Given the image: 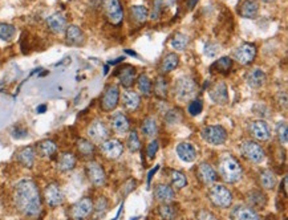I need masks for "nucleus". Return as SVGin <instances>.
<instances>
[{
  "mask_svg": "<svg viewBox=\"0 0 288 220\" xmlns=\"http://www.w3.org/2000/svg\"><path fill=\"white\" fill-rule=\"evenodd\" d=\"M13 202L16 210L22 215L30 216V218L40 215L43 208L39 187L31 179H23L15 186Z\"/></svg>",
  "mask_w": 288,
  "mask_h": 220,
  "instance_id": "1",
  "label": "nucleus"
},
{
  "mask_svg": "<svg viewBox=\"0 0 288 220\" xmlns=\"http://www.w3.org/2000/svg\"><path fill=\"white\" fill-rule=\"evenodd\" d=\"M189 44H190L189 36L184 35V33H181V32H177V33L173 36V39H171V47H173V49H175V51H185V49L189 47Z\"/></svg>",
  "mask_w": 288,
  "mask_h": 220,
  "instance_id": "42",
  "label": "nucleus"
},
{
  "mask_svg": "<svg viewBox=\"0 0 288 220\" xmlns=\"http://www.w3.org/2000/svg\"><path fill=\"white\" fill-rule=\"evenodd\" d=\"M135 68L131 65H123V68L117 70V78L124 88H130L135 82Z\"/></svg>",
  "mask_w": 288,
  "mask_h": 220,
  "instance_id": "25",
  "label": "nucleus"
},
{
  "mask_svg": "<svg viewBox=\"0 0 288 220\" xmlns=\"http://www.w3.org/2000/svg\"><path fill=\"white\" fill-rule=\"evenodd\" d=\"M92 214L93 202L92 199L88 198V196L77 200L70 207V218H73V219H85V218H89Z\"/></svg>",
  "mask_w": 288,
  "mask_h": 220,
  "instance_id": "14",
  "label": "nucleus"
},
{
  "mask_svg": "<svg viewBox=\"0 0 288 220\" xmlns=\"http://www.w3.org/2000/svg\"><path fill=\"white\" fill-rule=\"evenodd\" d=\"M87 134L93 143H101L109 138L110 130L102 120H95L88 127Z\"/></svg>",
  "mask_w": 288,
  "mask_h": 220,
  "instance_id": "10",
  "label": "nucleus"
},
{
  "mask_svg": "<svg viewBox=\"0 0 288 220\" xmlns=\"http://www.w3.org/2000/svg\"><path fill=\"white\" fill-rule=\"evenodd\" d=\"M47 27L48 30L55 33V35H60L63 32H65L66 28V18L60 12L52 13L48 19H47Z\"/></svg>",
  "mask_w": 288,
  "mask_h": 220,
  "instance_id": "23",
  "label": "nucleus"
},
{
  "mask_svg": "<svg viewBox=\"0 0 288 220\" xmlns=\"http://www.w3.org/2000/svg\"><path fill=\"white\" fill-rule=\"evenodd\" d=\"M209 97L211 98V101L215 102L217 105L228 104L230 97H228V89H227L226 84L223 81L215 82L214 85L210 88Z\"/></svg>",
  "mask_w": 288,
  "mask_h": 220,
  "instance_id": "17",
  "label": "nucleus"
},
{
  "mask_svg": "<svg viewBox=\"0 0 288 220\" xmlns=\"http://www.w3.org/2000/svg\"><path fill=\"white\" fill-rule=\"evenodd\" d=\"M287 177H284V179H283V192H284V195H287Z\"/></svg>",
  "mask_w": 288,
  "mask_h": 220,
  "instance_id": "55",
  "label": "nucleus"
},
{
  "mask_svg": "<svg viewBox=\"0 0 288 220\" xmlns=\"http://www.w3.org/2000/svg\"><path fill=\"white\" fill-rule=\"evenodd\" d=\"M45 110H47V106H45V105H41V106L37 108V113H43L45 112Z\"/></svg>",
  "mask_w": 288,
  "mask_h": 220,
  "instance_id": "57",
  "label": "nucleus"
},
{
  "mask_svg": "<svg viewBox=\"0 0 288 220\" xmlns=\"http://www.w3.org/2000/svg\"><path fill=\"white\" fill-rule=\"evenodd\" d=\"M240 156L251 163H262L266 159V151L260 143L254 139H246L239 145Z\"/></svg>",
  "mask_w": 288,
  "mask_h": 220,
  "instance_id": "4",
  "label": "nucleus"
},
{
  "mask_svg": "<svg viewBox=\"0 0 288 220\" xmlns=\"http://www.w3.org/2000/svg\"><path fill=\"white\" fill-rule=\"evenodd\" d=\"M202 139L213 146H219L227 141L226 129L221 125H210L205 126L201 131Z\"/></svg>",
  "mask_w": 288,
  "mask_h": 220,
  "instance_id": "6",
  "label": "nucleus"
},
{
  "mask_svg": "<svg viewBox=\"0 0 288 220\" xmlns=\"http://www.w3.org/2000/svg\"><path fill=\"white\" fill-rule=\"evenodd\" d=\"M154 199L160 203H171L175 199V191L171 186L158 183L154 186Z\"/></svg>",
  "mask_w": 288,
  "mask_h": 220,
  "instance_id": "19",
  "label": "nucleus"
},
{
  "mask_svg": "<svg viewBox=\"0 0 288 220\" xmlns=\"http://www.w3.org/2000/svg\"><path fill=\"white\" fill-rule=\"evenodd\" d=\"M276 101H278L280 108L282 106H283V109L287 108V94H286V92H279L276 95Z\"/></svg>",
  "mask_w": 288,
  "mask_h": 220,
  "instance_id": "51",
  "label": "nucleus"
},
{
  "mask_svg": "<svg viewBox=\"0 0 288 220\" xmlns=\"http://www.w3.org/2000/svg\"><path fill=\"white\" fill-rule=\"evenodd\" d=\"M179 65V56L177 53H167L161 63V73H170Z\"/></svg>",
  "mask_w": 288,
  "mask_h": 220,
  "instance_id": "36",
  "label": "nucleus"
},
{
  "mask_svg": "<svg viewBox=\"0 0 288 220\" xmlns=\"http://www.w3.org/2000/svg\"><path fill=\"white\" fill-rule=\"evenodd\" d=\"M267 76L260 68H254L246 74V84L253 89H260L266 85Z\"/></svg>",
  "mask_w": 288,
  "mask_h": 220,
  "instance_id": "21",
  "label": "nucleus"
},
{
  "mask_svg": "<svg viewBox=\"0 0 288 220\" xmlns=\"http://www.w3.org/2000/svg\"><path fill=\"white\" fill-rule=\"evenodd\" d=\"M249 133L254 139L260 141V142H267L271 138L270 126L263 120H256V121L250 122Z\"/></svg>",
  "mask_w": 288,
  "mask_h": 220,
  "instance_id": "15",
  "label": "nucleus"
},
{
  "mask_svg": "<svg viewBox=\"0 0 288 220\" xmlns=\"http://www.w3.org/2000/svg\"><path fill=\"white\" fill-rule=\"evenodd\" d=\"M135 82H137V89H138L141 94L145 95V97H149V95L152 94L153 82H152V80L146 74H140L138 78L135 80Z\"/></svg>",
  "mask_w": 288,
  "mask_h": 220,
  "instance_id": "40",
  "label": "nucleus"
},
{
  "mask_svg": "<svg viewBox=\"0 0 288 220\" xmlns=\"http://www.w3.org/2000/svg\"><path fill=\"white\" fill-rule=\"evenodd\" d=\"M141 131L145 137L149 139H153L157 137L158 134V122L154 117H148L145 118V121L142 122L141 126Z\"/></svg>",
  "mask_w": 288,
  "mask_h": 220,
  "instance_id": "34",
  "label": "nucleus"
},
{
  "mask_svg": "<svg viewBox=\"0 0 288 220\" xmlns=\"http://www.w3.org/2000/svg\"><path fill=\"white\" fill-rule=\"evenodd\" d=\"M196 178L203 186L214 185L218 181V173L215 171V168L207 162H202L196 167Z\"/></svg>",
  "mask_w": 288,
  "mask_h": 220,
  "instance_id": "16",
  "label": "nucleus"
},
{
  "mask_svg": "<svg viewBox=\"0 0 288 220\" xmlns=\"http://www.w3.org/2000/svg\"><path fill=\"white\" fill-rule=\"evenodd\" d=\"M65 40L69 45L80 47L85 43V35L80 27L70 24V26H66L65 28Z\"/></svg>",
  "mask_w": 288,
  "mask_h": 220,
  "instance_id": "22",
  "label": "nucleus"
},
{
  "mask_svg": "<svg viewBox=\"0 0 288 220\" xmlns=\"http://www.w3.org/2000/svg\"><path fill=\"white\" fill-rule=\"evenodd\" d=\"M263 3H272V1H275V0H260Z\"/></svg>",
  "mask_w": 288,
  "mask_h": 220,
  "instance_id": "58",
  "label": "nucleus"
},
{
  "mask_svg": "<svg viewBox=\"0 0 288 220\" xmlns=\"http://www.w3.org/2000/svg\"><path fill=\"white\" fill-rule=\"evenodd\" d=\"M85 173H87V177L88 179H89V182H91L95 187H102V186L106 183V174H105V170L98 162H96V160H89V162L85 164Z\"/></svg>",
  "mask_w": 288,
  "mask_h": 220,
  "instance_id": "9",
  "label": "nucleus"
},
{
  "mask_svg": "<svg viewBox=\"0 0 288 220\" xmlns=\"http://www.w3.org/2000/svg\"><path fill=\"white\" fill-rule=\"evenodd\" d=\"M177 156L186 163H192L196 159V150L190 142H181L177 146Z\"/></svg>",
  "mask_w": 288,
  "mask_h": 220,
  "instance_id": "29",
  "label": "nucleus"
},
{
  "mask_svg": "<svg viewBox=\"0 0 288 220\" xmlns=\"http://www.w3.org/2000/svg\"><path fill=\"white\" fill-rule=\"evenodd\" d=\"M102 7L105 16L113 26H120L124 22V8L120 0H104Z\"/></svg>",
  "mask_w": 288,
  "mask_h": 220,
  "instance_id": "8",
  "label": "nucleus"
},
{
  "mask_svg": "<svg viewBox=\"0 0 288 220\" xmlns=\"http://www.w3.org/2000/svg\"><path fill=\"white\" fill-rule=\"evenodd\" d=\"M152 92H154L156 97L161 99H165L169 93V82L163 76H158L154 82V88H152Z\"/></svg>",
  "mask_w": 288,
  "mask_h": 220,
  "instance_id": "38",
  "label": "nucleus"
},
{
  "mask_svg": "<svg viewBox=\"0 0 288 220\" xmlns=\"http://www.w3.org/2000/svg\"><path fill=\"white\" fill-rule=\"evenodd\" d=\"M37 153L43 158H51L57 153V145L51 139H44L37 145Z\"/></svg>",
  "mask_w": 288,
  "mask_h": 220,
  "instance_id": "37",
  "label": "nucleus"
},
{
  "mask_svg": "<svg viewBox=\"0 0 288 220\" xmlns=\"http://www.w3.org/2000/svg\"><path fill=\"white\" fill-rule=\"evenodd\" d=\"M100 151L106 159L116 160L123 156L124 145L118 139L108 138L100 143Z\"/></svg>",
  "mask_w": 288,
  "mask_h": 220,
  "instance_id": "13",
  "label": "nucleus"
},
{
  "mask_svg": "<svg viewBox=\"0 0 288 220\" xmlns=\"http://www.w3.org/2000/svg\"><path fill=\"white\" fill-rule=\"evenodd\" d=\"M127 190H125V192H124V195H128L129 192H130L131 190H134V187H135V181H133V179H130V181H128L127 182V185L124 186Z\"/></svg>",
  "mask_w": 288,
  "mask_h": 220,
  "instance_id": "54",
  "label": "nucleus"
},
{
  "mask_svg": "<svg viewBox=\"0 0 288 220\" xmlns=\"http://www.w3.org/2000/svg\"><path fill=\"white\" fill-rule=\"evenodd\" d=\"M76 163H77V159H76L74 154L66 151V153H63L62 156L59 157V159H57V168L62 173H68V171H72L76 167Z\"/></svg>",
  "mask_w": 288,
  "mask_h": 220,
  "instance_id": "31",
  "label": "nucleus"
},
{
  "mask_svg": "<svg viewBox=\"0 0 288 220\" xmlns=\"http://www.w3.org/2000/svg\"><path fill=\"white\" fill-rule=\"evenodd\" d=\"M230 218L235 220H256L260 218L256 210L246 204H236L230 212Z\"/></svg>",
  "mask_w": 288,
  "mask_h": 220,
  "instance_id": "18",
  "label": "nucleus"
},
{
  "mask_svg": "<svg viewBox=\"0 0 288 220\" xmlns=\"http://www.w3.org/2000/svg\"><path fill=\"white\" fill-rule=\"evenodd\" d=\"M202 109H203V104H202L201 99H192V102L189 104V113L192 114V116H198V114H201Z\"/></svg>",
  "mask_w": 288,
  "mask_h": 220,
  "instance_id": "48",
  "label": "nucleus"
},
{
  "mask_svg": "<svg viewBox=\"0 0 288 220\" xmlns=\"http://www.w3.org/2000/svg\"><path fill=\"white\" fill-rule=\"evenodd\" d=\"M16 35V28L8 23H0V40L11 41Z\"/></svg>",
  "mask_w": 288,
  "mask_h": 220,
  "instance_id": "43",
  "label": "nucleus"
},
{
  "mask_svg": "<svg viewBox=\"0 0 288 220\" xmlns=\"http://www.w3.org/2000/svg\"><path fill=\"white\" fill-rule=\"evenodd\" d=\"M196 3H198V0H189V8L190 9L194 8V5H195Z\"/></svg>",
  "mask_w": 288,
  "mask_h": 220,
  "instance_id": "56",
  "label": "nucleus"
},
{
  "mask_svg": "<svg viewBox=\"0 0 288 220\" xmlns=\"http://www.w3.org/2000/svg\"><path fill=\"white\" fill-rule=\"evenodd\" d=\"M16 159H18V162L22 164L23 167L32 168L36 160L35 147L27 146L24 149H22V150H19L16 153Z\"/></svg>",
  "mask_w": 288,
  "mask_h": 220,
  "instance_id": "26",
  "label": "nucleus"
},
{
  "mask_svg": "<svg viewBox=\"0 0 288 220\" xmlns=\"http://www.w3.org/2000/svg\"><path fill=\"white\" fill-rule=\"evenodd\" d=\"M276 137L279 139L280 143L286 145L288 141V130H287V124L286 122H279L276 125Z\"/></svg>",
  "mask_w": 288,
  "mask_h": 220,
  "instance_id": "47",
  "label": "nucleus"
},
{
  "mask_svg": "<svg viewBox=\"0 0 288 220\" xmlns=\"http://www.w3.org/2000/svg\"><path fill=\"white\" fill-rule=\"evenodd\" d=\"M162 1H163V0H154V11H153V15H152L153 20L158 18V13H160V9H161Z\"/></svg>",
  "mask_w": 288,
  "mask_h": 220,
  "instance_id": "52",
  "label": "nucleus"
},
{
  "mask_svg": "<svg viewBox=\"0 0 288 220\" xmlns=\"http://www.w3.org/2000/svg\"><path fill=\"white\" fill-rule=\"evenodd\" d=\"M158 149H160V143H158L157 139L153 138L148 145V147H146V156H148L149 159H153L156 154H157Z\"/></svg>",
  "mask_w": 288,
  "mask_h": 220,
  "instance_id": "49",
  "label": "nucleus"
},
{
  "mask_svg": "<svg viewBox=\"0 0 288 220\" xmlns=\"http://www.w3.org/2000/svg\"><path fill=\"white\" fill-rule=\"evenodd\" d=\"M232 68V60L228 56H223L218 59L217 61L213 63V65L210 66V72L211 73H221L227 74Z\"/></svg>",
  "mask_w": 288,
  "mask_h": 220,
  "instance_id": "32",
  "label": "nucleus"
},
{
  "mask_svg": "<svg viewBox=\"0 0 288 220\" xmlns=\"http://www.w3.org/2000/svg\"><path fill=\"white\" fill-rule=\"evenodd\" d=\"M184 120V113L178 108L170 109L169 112H166L165 114V122L167 126H175L181 124Z\"/></svg>",
  "mask_w": 288,
  "mask_h": 220,
  "instance_id": "41",
  "label": "nucleus"
},
{
  "mask_svg": "<svg viewBox=\"0 0 288 220\" xmlns=\"http://www.w3.org/2000/svg\"><path fill=\"white\" fill-rule=\"evenodd\" d=\"M130 19L137 24H144L149 19V9L145 5H133L129 9Z\"/></svg>",
  "mask_w": 288,
  "mask_h": 220,
  "instance_id": "35",
  "label": "nucleus"
},
{
  "mask_svg": "<svg viewBox=\"0 0 288 220\" xmlns=\"http://www.w3.org/2000/svg\"><path fill=\"white\" fill-rule=\"evenodd\" d=\"M76 149L79 151V154L83 158H92L95 156V153H96V146H95V143L92 141H89V139L85 138H80L77 139V142H76Z\"/></svg>",
  "mask_w": 288,
  "mask_h": 220,
  "instance_id": "33",
  "label": "nucleus"
},
{
  "mask_svg": "<svg viewBox=\"0 0 288 220\" xmlns=\"http://www.w3.org/2000/svg\"><path fill=\"white\" fill-rule=\"evenodd\" d=\"M246 200L249 203L250 207L255 208V210H260V208L266 207L268 198H267V195L262 190L255 189V190L249 191L246 194Z\"/></svg>",
  "mask_w": 288,
  "mask_h": 220,
  "instance_id": "24",
  "label": "nucleus"
},
{
  "mask_svg": "<svg viewBox=\"0 0 288 220\" xmlns=\"http://www.w3.org/2000/svg\"><path fill=\"white\" fill-rule=\"evenodd\" d=\"M110 127L113 129L114 133L123 135V134H127L130 130V122H129L128 117L123 112H117L112 114Z\"/></svg>",
  "mask_w": 288,
  "mask_h": 220,
  "instance_id": "20",
  "label": "nucleus"
},
{
  "mask_svg": "<svg viewBox=\"0 0 288 220\" xmlns=\"http://www.w3.org/2000/svg\"><path fill=\"white\" fill-rule=\"evenodd\" d=\"M127 149L130 151V153H137V151L141 150L140 137H138V133H137L135 130L130 131L129 137H128Z\"/></svg>",
  "mask_w": 288,
  "mask_h": 220,
  "instance_id": "45",
  "label": "nucleus"
},
{
  "mask_svg": "<svg viewBox=\"0 0 288 220\" xmlns=\"http://www.w3.org/2000/svg\"><path fill=\"white\" fill-rule=\"evenodd\" d=\"M196 216H198L199 219H215V218H217V216L213 215L211 212H207L206 210H202V211L199 212Z\"/></svg>",
  "mask_w": 288,
  "mask_h": 220,
  "instance_id": "53",
  "label": "nucleus"
},
{
  "mask_svg": "<svg viewBox=\"0 0 288 220\" xmlns=\"http://www.w3.org/2000/svg\"><path fill=\"white\" fill-rule=\"evenodd\" d=\"M120 98H121L120 88L117 85H108L100 98L101 109L106 113L113 112L120 104Z\"/></svg>",
  "mask_w": 288,
  "mask_h": 220,
  "instance_id": "7",
  "label": "nucleus"
},
{
  "mask_svg": "<svg viewBox=\"0 0 288 220\" xmlns=\"http://www.w3.org/2000/svg\"><path fill=\"white\" fill-rule=\"evenodd\" d=\"M209 199L213 206L218 208H230L232 204L231 191L224 185H211L209 190Z\"/></svg>",
  "mask_w": 288,
  "mask_h": 220,
  "instance_id": "5",
  "label": "nucleus"
},
{
  "mask_svg": "<svg viewBox=\"0 0 288 220\" xmlns=\"http://www.w3.org/2000/svg\"><path fill=\"white\" fill-rule=\"evenodd\" d=\"M256 53L257 49L254 44L245 43L236 48L232 56H234L236 63H239V64L243 65V66H247V65L253 64L254 60H255V57H256Z\"/></svg>",
  "mask_w": 288,
  "mask_h": 220,
  "instance_id": "11",
  "label": "nucleus"
},
{
  "mask_svg": "<svg viewBox=\"0 0 288 220\" xmlns=\"http://www.w3.org/2000/svg\"><path fill=\"white\" fill-rule=\"evenodd\" d=\"M44 200L51 208L60 207L64 203V192L57 183H49L44 189Z\"/></svg>",
  "mask_w": 288,
  "mask_h": 220,
  "instance_id": "12",
  "label": "nucleus"
},
{
  "mask_svg": "<svg viewBox=\"0 0 288 220\" xmlns=\"http://www.w3.org/2000/svg\"><path fill=\"white\" fill-rule=\"evenodd\" d=\"M108 208H109V202H108V199L105 198V196H100V198L97 199L96 203H93V212L97 216L105 215L106 211H108Z\"/></svg>",
  "mask_w": 288,
  "mask_h": 220,
  "instance_id": "46",
  "label": "nucleus"
},
{
  "mask_svg": "<svg viewBox=\"0 0 288 220\" xmlns=\"http://www.w3.org/2000/svg\"><path fill=\"white\" fill-rule=\"evenodd\" d=\"M173 93L177 101L179 102H188L195 98L198 93V85L195 80L190 76H182L174 82Z\"/></svg>",
  "mask_w": 288,
  "mask_h": 220,
  "instance_id": "3",
  "label": "nucleus"
},
{
  "mask_svg": "<svg viewBox=\"0 0 288 220\" xmlns=\"http://www.w3.org/2000/svg\"><path fill=\"white\" fill-rule=\"evenodd\" d=\"M141 105V95L135 93L134 91H130L127 88V91L123 93V106L127 109L128 112H135L140 108Z\"/></svg>",
  "mask_w": 288,
  "mask_h": 220,
  "instance_id": "28",
  "label": "nucleus"
},
{
  "mask_svg": "<svg viewBox=\"0 0 288 220\" xmlns=\"http://www.w3.org/2000/svg\"><path fill=\"white\" fill-rule=\"evenodd\" d=\"M259 12V4L256 0H243L238 7V13L243 19H255Z\"/></svg>",
  "mask_w": 288,
  "mask_h": 220,
  "instance_id": "27",
  "label": "nucleus"
},
{
  "mask_svg": "<svg viewBox=\"0 0 288 220\" xmlns=\"http://www.w3.org/2000/svg\"><path fill=\"white\" fill-rule=\"evenodd\" d=\"M169 178H170V186L175 190H181L188 185V178L184 173L177 171V170H170L169 173Z\"/></svg>",
  "mask_w": 288,
  "mask_h": 220,
  "instance_id": "39",
  "label": "nucleus"
},
{
  "mask_svg": "<svg viewBox=\"0 0 288 220\" xmlns=\"http://www.w3.org/2000/svg\"><path fill=\"white\" fill-rule=\"evenodd\" d=\"M259 183H260V187H262L263 190L266 191L274 190L276 183H278V181H276V175L274 174L272 170H270V168H264V170H262L260 174H259Z\"/></svg>",
  "mask_w": 288,
  "mask_h": 220,
  "instance_id": "30",
  "label": "nucleus"
},
{
  "mask_svg": "<svg viewBox=\"0 0 288 220\" xmlns=\"http://www.w3.org/2000/svg\"><path fill=\"white\" fill-rule=\"evenodd\" d=\"M158 214L163 219H174L177 216V210L171 203H161V206L158 207Z\"/></svg>",
  "mask_w": 288,
  "mask_h": 220,
  "instance_id": "44",
  "label": "nucleus"
},
{
  "mask_svg": "<svg viewBox=\"0 0 288 220\" xmlns=\"http://www.w3.org/2000/svg\"><path fill=\"white\" fill-rule=\"evenodd\" d=\"M27 135H28V131H27L26 129H23V127H20V126H18V127H15V129L12 130V137H13V138L22 139V138H26Z\"/></svg>",
  "mask_w": 288,
  "mask_h": 220,
  "instance_id": "50",
  "label": "nucleus"
},
{
  "mask_svg": "<svg viewBox=\"0 0 288 220\" xmlns=\"http://www.w3.org/2000/svg\"><path fill=\"white\" fill-rule=\"evenodd\" d=\"M218 177L228 185H234L243 178V167L235 157L231 154H223L218 160Z\"/></svg>",
  "mask_w": 288,
  "mask_h": 220,
  "instance_id": "2",
  "label": "nucleus"
}]
</instances>
